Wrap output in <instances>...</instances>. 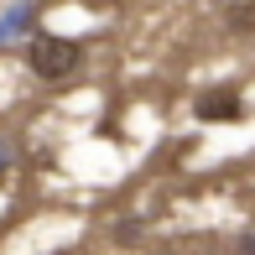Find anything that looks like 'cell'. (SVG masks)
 <instances>
[{
	"label": "cell",
	"instance_id": "1",
	"mask_svg": "<svg viewBox=\"0 0 255 255\" xmlns=\"http://www.w3.org/2000/svg\"><path fill=\"white\" fill-rule=\"evenodd\" d=\"M78 63H84V42L57 37V31H31L26 37V68L42 84H57V78L78 73Z\"/></svg>",
	"mask_w": 255,
	"mask_h": 255
},
{
	"label": "cell",
	"instance_id": "2",
	"mask_svg": "<svg viewBox=\"0 0 255 255\" xmlns=\"http://www.w3.org/2000/svg\"><path fill=\"white\" fill-rule=\"evenodd\" d=\"M193 115H198L203 125H235L240 115H245V104H240L235 89H208V94H198V104H193Z\"/></svg>",
	"mask_w": 255,
	"mask_h": 255
},
{
	"label": "cell",
	"instance_id": "3",
	"mask_svg": "<svg viewBox=\"0 0 255 255\" xmlns=\"http://www.w3.org/2000/svg\"><path fill=\"white\" fill-rule=\"evenodd\" d=\"M26 31H37V5H31V0H21V5L0 10V47H16Z\"/></svg>",
	"mask_w": 255,
	"mask_h": 255
},
{
	"label": "cell",
	"instance_id": "4",
	"mask_svg": "<svg viewBox=\"0 0 255 255\" xmlns=\"http://www.w3.org/2000/svg\"><path fill=\"white\" fill-rule=\"evenodd\" d=\"M10 161H16V146H10V141H0V172H10Z\"/></svg>",
	"mask_w": 255,
	"mask_h": 255
},
{
	"label": "cell",
	"instance_id": "5",
	"mask_svg": "<svg viewBox=\"0 0 255 255\" xmlns=\"http://www.w3.org/2000/svg\"><path fill=\"white\" fill-rule=\"evenodd\" d=\"M240 255H255V235H245V240H240Z\"/></svg>",
	"mask_w": 255,
	"mask_h": 255
}]
</instances>
